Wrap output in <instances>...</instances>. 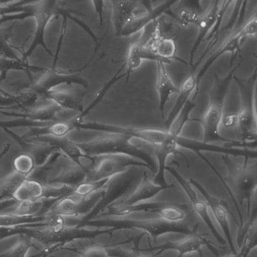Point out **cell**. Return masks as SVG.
Segmentation results:
<instances>
[{"label": "cell", "instance_id": "obj_1", "mask_svg": "<svg viewBox=\"0 0 257 257\" xmlns=\"http://www.w3.org/2000/svg\"><path fill=\"white\" fill-rule=\"evenodd\" d=\"M47 225L43 228L28 227L25 235H28L33 240L42 242L50 246H57L63 248L64 244L78 239H92L101 235H111L113 229L109 230H87L80 228L77 225H69L66 218L51 213Z\"/></svg>", "mask_w": 257, "mask_h": 257}, {"label": "cell", "instance_id": "obj_2", "mask_svg": "<svg viewBox=\"0 0 257 257\" xmlns=\"http://www.w3.org/2000/svg\"><path fill=\"white\" fill-rule=\"evenodd\" d=\"M77 226L83 227L111 228L114 231L118 230H141L152 237L155 243L158 237L167 233H181L190 235L198 231L199 223L190 227V222L171 223L161 218L149 219H89L88 221L79 223Z\"/></svg>", "mask_w": 257, "mask_h": 257}, {"label": "cell", "instance_id": "obj_3", "mask_svg": "<svg viewBox=\"0 0 257 257\" xmlns=\"http://www.w3.org/2000/svg\"><path fill=\"white\" fill-rule=\"evenodd\" d=\"M240 66L241 62L232 68L231 71L224 77H220L217 75L214 76L213 87L208 93V107L204 116L200 121L203 130V139L202 142L205 144H212L214 142H231L220 135V123L224 115V105L230 85L233 81L235 72Z\"/></svg>", "mask_w": 257, "mask_h": 257}, {"label": "cell", "instance_id": "obj_4", "mask_svg": "<svg viewBox=\"0 0 257 257\" xmlns=\"http://www.w3.org/2000/svg\"><path fill=\"white\" fill-rule=\"evenodd\" d=\"M85 155L88 157H99L103 155H123L143 161L147 164L151 172L157 171V163L146 150L137 146L132 138L118 134H106L99 136L93 140L76 144Z\"/></svg>", "mask_w": 257, "mask_h": 257}, {"label": "cell", "instance_id": "obj_5", "mask_svg": "<svg viewBox=\"0 0 257 257\" xmlns=\"http://www.w3.org/2000/svg\"><path fill=\"white\" fill-rule=\"evenodd\" d=\"M196 107V103L193 99L188 100L172 124L170 125L169 128L167 130L166 138L161 144L155 146V155L157 163V171L155 173L153 181L155 184L161 186L168 185L165 177L167 159L169 158L171 155L179 153L177 140L180 137L184 126L190 121V112Z\"/></svg>", "mask_w": 257, "mask_h": 257}, {"label": "cell", "instance_id": "obj_6", "mask_svg": "<svg viewBox=\"0 0 257 257\" xmlns=\"http://www.w3.org/2000/svg\"><path fill=\"white\" fill-rule=\"evenodd\" d=\"M256 69L248 78H238L234 76L233 81L239 89L241 107L237 113V128L240 142L248 144L256 141V113L254 106V92L256 85Z\"/></svg>", "mask_w": 257, "mask_h": 257}, {"label": "cell", "instance_id": "obj_7", "mask_svg": "<svg viewBox=\"0 0 257 257\" xmlns=\"http://www.w3.org/2000/svg\"><path fill=\"white\" fill-rule=\"evenodd\" d=\"M33 14L35 20V30L32 43L30 48L22 54V61L29 62L35 50L38 47H43L50 55L53 56L52 51L48 48L45 41V34L47 26L53 18L63 15L64 9L59 6V1H34L31 4Z\"/></svg>", "mask_w": 257, "mask_h": 257}, {"label": "cell", "instance_id": "obj_8", "mask_svg": "<svg viewBox=\"0 0 257 257\" xmlns=\"http://www.w3.org/2000/svg\"><path fill=\"white\" fill-rule=\"evenodd\" d=\"M257 33V19L256 16L252 17L249 20L244 24V26L242 27L240 30L236 32L229 35L226 40L223 42L221 46L219 47L215 53L208 58V60L206 61L204 65H202V69L199 71L198 75L196 76V88L195 90V94L193 96V99H196V97L198 95L199 90H200V84L202 82L203 76L207 71L209 70V68L213 65L218 59L225 55L226 53H230L231 56V67L232 66V62L234 61L235 58L237 57V54L241 52V46L243 41L245 40L248 36H254L256 35Z\"/></svg>", "mask_w": 257, "mask_h": 257}, {"label": "cell", "instance_id": "obj_9", "mask_svg": "<svg viewBox=\"0 0 257 257\" xmlns=\"http://www.w3.org/2000/svg\"><path fill=\"white\" fill-rule=\"evenodd\" d=\"M223 160L226 164L230 181L233 184L236 196L238 198L237 203L242 207L243 202H246L248 216L251 211L252 196L257 187L256 165L248 167V161L242 164L234 163L228 156H224Z\"/></svg>", "mask_w": 257, "mask_h": 257}, {"label": "cell", "instance_id": "obj_10", "mask_svg": "<svg viewBox=\"0 0 257 257\" xmlns=\"http://www.w3.org/2000/svg\"><path fill=\"white\" fill-rule=\"evenodd\" d=\"M76 130L94 131L109 134H118L127 136L132 139H137L145 144H153L157 146L163 142L167 137V131L158 128H138V127H123L108 123H99L94 121H76L73 118Z\"/></svg>", "mask_w": 257, "mask_h": 257}, {"label": "cell", "instance_id": "obj_11", "mask_svg": "<svg viewBox=\"0 0 257 257\" xmlns=\"http://www.w3.org/2000/svg\"><path fill=\"white\" fill-rule=\"evenodd\" d=\"M132 167H150L143 161L123 155H103L95 157L94 166L91 168L86 181H99L127 173Z\"/></svg>", "mask_w": 257, "mask_h": 257}, {"label": "cell", "instance_id": "obj_12", "mask_svg": "<svg viewBox=\"0 0 257 257\" xmlns=\"http://www.w3.org/2000/svg\"><path fill=\"white\" fill-rule=\"evenodd\" d=\"M82 70H61L59 69H47L42 76L35 83L25 86L23 90L35 94L40 99L43 94L55 89L61 85L77 84L83 88L88 87V82L82 76Z\"/></svg>", "mask_w": 257, "mask_h": 257}, {"label": "cell", "instance_id": "obj_13", "mask_svg": "<svg viewBox=\"0 0 257 257\" xmlns=\"http://www.w3.org/2000/svg\"><path fill=\"white\" fill-rule=\"evenodd\" d=\"M203 246H207L215 256L219 257V253L214 247L213 242L207 239L203 235L198 233V231L196 233L187 235V237L178 241H167L160 245L151 246L150 248H147L143 251L149 252V253L157 251L155 255L158 256L163 252L167 250H175L178 252L177 257H183L185 254H193L195 252L201 253V249Z\"/></svg>", "mask_w": 257, "mask_h": 257}, {"label": "cell", "instance_id": "obj_14", "mask_svg": "<svg viewBox=\"0 0 257 257\" xmlns=\"http://www.w3.org/2000/svg\"><path fill=\"white\" fill-rule=\"evenodd\" d=\"M103 194L104 190L88 197H81L71 194L59 200L47 212L65 218H77L85 214L87 215V213L92 210L101 200Z\"/></svg>", "mask_w": 257, "mask_h": 257}, {"label": "cell", "instance_id": "obj_15", "mask_svg": "<svg viewBox=\"0 0 257 257\" xmlns=\"http://www.w3.org/2000/svg\"><path fill=\"white\" fill-rule=\"evenodd\" d=\"M166 171L169 172L172 175L176 178V180L178 182V184L181 185L185 194L187 195L188 198L190 200V204H191V208L192 210L196 212L197 216L200 217L202 219V221L205 223V225H207L211 232L213 233V237H215V239L218 241L220 244H225L226 243V240L220 235L218 230H217L215 225L213 224L211 217L209 216V213H208V207L207 203L202 202V200L197 197L196 192L195 190L193 189L192 185L187 181L183 176L178 173V171L175 168L173 167H166Z\"/></svg>", "mask_w": 257, "mask_h": 257}, {"label": "cell", "instance_id": "obj_16", "mask_svg": "<svg viewBox=\"0 0 257 257\" xmlns=\"http://www.w3.org/2000/svg\"><path fill=\"white\" fill-rule=\"evenodd\" d=\"M192 186L196 188L197 190L201 192L205 200H206V203L208 205V208H210L212 212H213L214 218L216 219L217 223L219 224L220 228L222 229L223 232L225 237H226V242L230 246V249H231V254H236L237 253V249L235 248L233 243V238L231 236V229H230V225H229V220H228V208L226 202H223L219 198H217L215 196H212L211 194L206 190L202 184H200L198 181H196L193 178H190L189 180Z\"/></svg>", "mask_w": 257, "mask_h": 257}, {"label": "cell", "instance_id": "obj_17", "mask_svg": "<svg viewBox=\"0 0 257 257\" xmlns=\"http://www.w3.org/2000/svg\"><path fill=\"white\" fill-rule=\"evenodd\" d=\"M29 140L43 143L51 146L55 147L56 149L70 159L74 164L78 165L80 167H84L90 172L91 168L94 166L95 157H88L85 155L76 146V143L70 141L67 137L63 138H55V137H40V138H30Z\"/></svg>", "mask_w": 257, "mask_h": 257}, {"label": "cell", "instance_id": "obj_18", "mask_svg": "<svg viewBox=\"0 0 257 257\" xmlns=\"http://www.w3.org/2000/svg\"><path fill=\"white\" fill-rule=\"evenodd\" d=\"M172 188H174L173 184H168L167 186H161V185L155 184L154 182L149 179L146 172H144L141 181L139 182V184L133 192L124 197L117 199L115 202H112L109 206L120 207V206H133V205L139 204L141 202H146L150 199L154 198L161 191L172 189Z\"/></svg>", "mask_w": 257, "mask_h": 257}, {"label": "cell", "instance_id": "obj_19", "mask_svg": "<svg viewBox=\"0 0 257 257\" xmlns=\"http://www.w3.org/2000/svg\"><path fill=\"white\" fill-rule=\"evenodd\" d=\"M3 131L19 145L23 153L30 155L35 161L36 167H42L43 165L47 163V161L54 153L59 151L55 147L51 146L43 143L25 139L9 128H4Z\"/></svg>", "mask_w": 257, "mask_h": 257}, {"label": "cell", "instance_id": "obj_20", "mask_svg": "<svg viewBox=\"0 0 257 257\" xmlns=\"http://www.w3.org/2000/svg\"><path fill=\"white\" fill-rule=\"evenodd\" d=\"M177 0H169L166 1L165 3L161 4L158 7H155L154 9L150 8L148 10L146 14L141 16H135L132 20L126 24V26L122 30L120 37H130L132 35L140 32L142 30H145L149 24H152L157 20L164 13H167L174 4L178 3Z\"/></svg>", "mask_w": 257, "mask_h": 257}, {"label": "cell", "instance_id": "obj_21", "mask_svg": "<svg viewBox=\"0 0 257 257\" xmlns=\"http://www.w3.org/2000/svg\"><path fill=\"white\" fill-rule=\"evenodd\" d=\"M219 1L211 2L210 6L203 15H201L197 24V35L196 41L193 44L192 48L190 50V64L192 66L194 64V58L196 56V51L204 41L205 38L208 37V34L213 30L214 24H216L218 16H219Z\"/></svg>", "mask_w": 257, "mask_h": 257}, {"label": "cell", "instance_id": "obj_22", "mask_svg": "<svg viewBox=\"0 0 257 257\" xmlns=\"http://www.w3.org/2000/svg\"><path fill=\"white\" fill-rule=\"evenodd\" d=\"M144 60H149V61L163 62L165 64H168L167 61L160 58L155 51L152 49V47L149 45L143 44L139 41L135 42L131 45V47L128 50V54H127V59H126V80L128 81L131 74L134 72V70H137L138 68L140 67L142 62Z\"/></svg>", "mask_w": 257, "mask_h": 257}, {"label": "cell", "instance_id": "obj_23", "mask_svg": "<svg viewBox=\"0 0 257 257\" xmlns=\"http://www.w3.org/2000/svg\"><path fill=\"white\" fill-rule=\"evenodd\" d=\"M138 1L132 0H115L111 1V24L116 36L121 35L122 30L130 21L135 17L138 9Z\"/></svg>", "mask_w": 257, "mask_h": 257}, {"label": "cell", "instance_id": "obj_24", "mask_svg": "<svg viewBox=\"0 0 257 257\" xmlns=\"http://www.w3.org/2000/svg\"><path fill=\"white\" fill-rule=\"evenodd\" d=\"M157 70V82L156 89L159 96V108L161 111V117L164 119V112L167 107V103L169 102L171 98L178 94L179 88L174 84L169 73L167 72L166 64L163 62L156 63Z\"/></svg>", "mask_w": 257, "mask_h": 257}, {"label": "cell", "instance_id": "obj_25", "mask_svg": "<svg viewBox=\"0 0 257 257\" xmlns=\"http://www.w3.org/2000/svg\"><path fill=\"white\" fill-rule=\"evenodd\" d=\"M63 111L61 107H59L55 104L50 105H43L37 108L26 110V111H6V109H0V113L6 117H15V118H22V119L30 120L34 122H55L59 118L57 114L59 111Z\"/></svg>", "mask_w": 257, "mask_h": 257}, {"label": "cell", "instance_id": "obj_26", "mask_svg": "<svg viewBox=\"0 0 257 257\" xmlns=\"http://www.w3.org/2000/svg\"><path fill=\"white\" fill-rule=\"evenodd\" d=\"M48 184H41L40 182L27 178L18 186L12 196V201L15 205L22 203H31L45 198L46 190Z\"/></svg>", "mask_w": 257, "mask_h": 257}, {"label": "cell", "instance_id": "obj_27", "mask_svg": "<svg viewBox=\"0 0 257 257\" xmlns=\"http://www.w3.org/2000/svg\"><path fill=\"white\" fill-rule=\"evenodd\" d=\"M153 213H157L161 219L171 223L190 222L194 215L190 205L174 202H161Z\"/></svg>", "mask_w": 257, "mask_h": 257}, {"label": "cell", "instance_id": "obj_28", "mask_svg": "<svg viewBox=\"0 0 257 257\" xmlns=\"http://www.w3.org/2000/svg\"><path fill=\"white\" fill-rule=\"evenodd\" d=\"M49 213L42 214H18L8 212L0 213V227H14L18 225H33L41 227L47 225Z\"/></svg>", "mask_w": 257, "mask_h": 257}, {"label": "cell", "instance_id": "obj_29", "mask_svg": "<svg viewBox=\"0 0 257 257\" xmlns=\"http://www.w3.org/2000/svg\"><path fill=\"white\" fill-rule=\"evenodd\" d=\"M196 88V73L190 71V74L186 76L184 82L182 83L181 87L179 88V92L178 94V98L176 100L175 104L172 111L168 114V117L167 119L164 120V124L167 128V131L169 128L170 125L172 124L174 119H175L178 113L180 112L184 105L186 104L188 100H190V98L192 95L193 93L195 92Z\"/></svg>", "mask_w": 257, "mask_h": 257}, {"label": "cell", "instance_id": "obj_30", "mask_svg": "<svg viewBox=\"0 0 257 257\" xmlns=\"http://www.w3.org/2000/svg\"><path fill=\"white\" fill-rule=\"evenodd\" d=\"M76 130L74 119L58 120L55 122L50 123L45 127L39 128H32L26 134L22 136L25 139H30L33 138H40V137H55V138H63L67 137L70 132Z\"/></svg>", "mask_w": 257, "mask_h": 257}, {"label": "cell", "instance_id": "obj_31", "mask_svg": "<svg viewBox=\"0 0 257 257\" xmlns=\"http://www.w3.org/2000/svg\"><path fill=\"white\" fill-rule=\"evenodd\" d=\"M88 173V169L73 163L64 167L59 175L50 179L48 184H59L75 189L87 180Z\"/></svg>", "mask_w": 257, "mask_h": 257}, {"label": "cell", "instance_id": "obj_32", "mask_svg": "<svg viewBox=\"0 0 257 257\" xmlns=\"http://www.w3.org/2000/svg\"><path fill=\"white\" fill-rule=\"evenodd\" d=\"M44 100H50L53 104L61 107L63 110H74L82 113L84 111L82 104V98L76 96L74 93L69 90H53L49 91L41 97Z\"/></svg>", "mask_w": 257, "mask_h": 257}, {"label": "cell", "instance_id": "obj_33", "mask_svg": "<svg viewBox=\"0 0 257 257\" xmlns=\"http://www.w3.org/2000/svg\"><path fill=\"white\" fill-rule=\"evenodd\" d=\"M175 11L174 18L179 26L187 28L190 25L197 26L200 14V2L199 1H183L179 2Z\"/></svg>", "mask_w": 257, "mask_h": 257}, {"label": "cell", "instance_id": "obj_34", "mask_svg": "<svg viewBox=\"0 0 257 257\" xmlns=\"http://www.w3.org/2000/svg\"><path fill=\"white\" fill-rule=\"evenodd\" d=\"M149 46L152 47V49L160 58L167 61L168 64L172 63L174 59L176 61L181 62L184 64H188L187 62L177 56V43L173 38H167L156 35L154 36L152 45Z\"/></svg>", "mask_w": 257, "mask_h": 257}, {"label": "cell", "instance_id": "obj_35", "mask_svg": "<svg viewBox=\"0 0 257 257\" xmlns=\"http://www.w3.org/2000/svg\"><path fill=\"white\" fill-rule=\"evenodd\" d=\"M23 70L27 72H42L44 73L47 68L39 67L36 65H30L29 62L17 61L0 57V82L7 79L10 71Z\"/></svg>", "mask_w": 257, "mask_h": 257}, {"label": "cell", "instance_id": "obj_36", "mask_svg": "<svg viewBox=\"0 0 257 257\" xmlns=\"http://www.w3.org/2000/svg\"><path fill=\"white\" fill-rule=\"evenodd\" d=\"M38 99V97L35 94H30L27 91L22 90L19 94H12L10 96H6L5 94L0 93V109L12 107L14 105L23 106V105H33Z\"/></svg>", "mask_w": 257, "mask_h": 257}, {"label": "cell", "instance_id": "obj_37", "mask_svg": "<svg viewBox=\"0 0 257 257\" xmlns=\"http://www.w3.org/2000/svg\"><path fill=\"white\" fill-rule=\"evenodd\" d=\"M15 24H12L5 28L0 27V57L12 60L22 61V59L17 54L16 47H12L10 43V39Z\"/></svg>", "mask_w": 257, "mask_h": 257}, {"label": "cell", "instance_id": "obj_38", "mask_svg": "<svg viewBox=\"0 0 257 257\" xmlns=\"http://www.w3.org/2000/svg\"><path fill=\"white\" fill-rule=\"evenodd\" d=\"M34 246L32 238L23 234L14 245L0 254V257H27L28 252Z\"/></svg>", "mask_w": 257, "mask_h": 257}, {"label": "cell", "instance_id": "obj_39", "mask_svg": "<svg viewBox=\"0 0 257 257\" xmlns=\"http://www.w3.org/2000/svg\"><path fill=\"white\" fill-rule=\"evenodd\" d=\"M110 180H111L110 178H106V179H102L99 181L83 182L74 189L72 194L81 196V197H88V196L94 195L95 193L105 190Z\"/></svg>", "mask_w": 257, "mask_h": 257}, {"label": "cell", "instance_id": "obj_40", "mask_svg": "<svg viewBox=\"0 0 257 257\" xmlns=\"http://www.w3.org/2000/svg\"><path fill=\"white\" fill-rule=\"evenodd\" d=\"M14 172L28 178L35 171V164L30 155L22 153L13 160Z\"/></svg>", "mask_w": 257, "mask_h": 257}, {"label": "cell", "instance_id": "obj_41", "mask_svg": "<svg viewBox=\"0 0 257 257\" xmlns=\"http://www.w3.org/2000/svg\"><path fill=\"white\" fill-rule=\"evenodd\" d=\"M32 2L30 0L0 1V16L29 12Z\"/></svg>", "mask_w": 257, "mask_h": 257}, {"label": "cell", "instance_id": "obj_42", "mask_svg": "<svg viewBox=\"0 0 257 257\" xmlns=\"http://www.w3.org/2000/svg\"><path fill=\"white\" fill-rule=\"evenodd\" d=\"M105 247L107 248L109 254L111 257H157L155 254L143 251L142 249L135 246L132 249H124L116 246L113 247L105 246Z\"/></svg>", "mask_w": 257, "mask_h": 257}, {"label": "cell", "instance_id": "obj_43", "mask_svg": "<svg viewBox=\"0 0 257 257\" xmlns=\"http://www.w3.org/2000/svg\"><path fill=\"white\" fill-rule=\"evenodd\" d=\"M53 122H34L30 120L22 119V118H16L15 120L10 121H0V128H17V127H29V128H39V127H45Z\"/></svg>", "mask_w": 257, "mask_h": 257}, {"label": "cell", "instance_id": "obj_44", "mask_svg": "<svg viewBox=\"0 0 257 257\" xmlns=\"http://www.w3.org/2000/svg\"><path fill=\"white\" fill-rule=\"evenodd\" d=\"M76 252L79 254V257H111L105 246L91 245Z\"/></svg>", "mask_w": 257, "mask_h": 257}, {"label": "cell", "instance_id": "obj_45", "mask_svg": "<svg viewBox=\"0 0 257 257\" xmlns=\"http://www.w3.org/2000/svg\"><path fill=\"white\" fill-rule=\"evenodd\" d=\"M237 123H238V119H237V113H225L223 115L222 119L220 125H222L224 128L231 131L237 128Z\"/></svg>", "mask_w": 257, "mask_h": 257}, {"label": "cell", "instance_id": "obj_46", "mask_svg": "<svg viewBox=\"0 0 257 257\" xmlns=\"http://www.w3.org/2000/svg\"><path fill=\"white\" fill-rule=\"evenodd\" d=\"M92 5L94 6L95 13L99 16V26L102 27L104 24V16H103V12H104V6H105V1L103 0H93Z\"/></svg>", "mask_w": 257, "mask_h": 257}, {"label": "cell", "instance_id": "obj_47", "mask_svg": "<svg viewBox=\"0 0 257 257\" xmlns=\"http://www.w3.org/2000/svg\"><path fill=\"white\" fill-rule=\"evenodd\" d=\"M243 242H245L246 249L242 257H247L252 248H254L256 246V231H254V234H253L251 237H246Z\"/></svg>", "mask_w": 257, "mask_h": 257}, {"label": "cell", "instance_id": "obj_48", "mask_svg": "<svg viewBox=\"0 0 257 257\" xmlns=\"http://www.w3.org/2000/svg\"><path fill=\"white\" fill-rule=\"evenodd\" d=\"M246 249V244L245 242H242V246H241V248H239V251L237 252L236 254H228L226 256L224 257H242L243 254H244V252H245Z\"/></svg>", "mask_w": 257, "mask_h": 257}, {"label": "cell", "instance_id": "obj_49", "mask_svg": "<svg viewBox=\"0 0 257 257\" xmlns=\"http://www.w3.org/2000/svg\"><path fill=\"white\" fill-rule=\"evenodd\" d=\"M10 149H11V144H6V145L4 146L3 150H2L1 153H0V161L3 159V157L5 156V155L8 154V152L10 151Z\"/></svg>", "mask_w": 257, "mask_h": 257}]
</instances>
